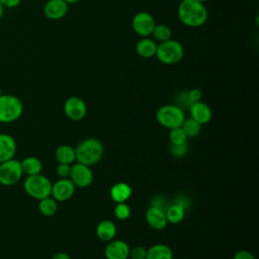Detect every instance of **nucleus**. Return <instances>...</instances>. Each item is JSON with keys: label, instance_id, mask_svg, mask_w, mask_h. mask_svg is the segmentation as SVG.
<instances>
[{"label": "nucleus", "instance_id": "34", "mask_svg": "<svg viewBox=\"0 0 259 259\" xmlns=\"http://www.w3.org/2000/svg\"><path fill=\"white\" fill-rule=\"evenodd\" d=\"M21 0H0V3L5 8H14L20 4Z\"/></svg>", "mask_w": 259, "mask_h": 259}, {"label": "nucleus", "instance_id": "31", "mask_svg": "<svg viewBox=\"0 0 259 259\" xmlns=\"http://www.w3.org/2000/svg\"><path fill=\"white\" fill-rule=\"evenodd\" d=\"M170 149H171L172 155H174L175 157H182L187 152V143L183 144V145H179V146L170 145Z\"/></svg>", "mask_w": 259, "mask_h": 259}, {"label": "nucleus", "instance_id": "19", "mask_svg": "<svg viewBox=\"0 0 259 259\" xmlns=\"http://www.w3.org/2000/svg\"><path fill=\"white\" fill-rule=\"evenodd\" d=\"M96 235L103 242H109L116 235V226L109 220L101 221L96 227Z\"/></svg>", "mask_w": 259, "mask_h": 259}, {"label": "nucleus", "instance_id": "2", "mask_svg": "<svg viewBox=\"0 0 259 259\" xmlns=\"http://www.w3.org/2000/svg\"><path fill=\"white\" fill-rule=\"evenodd\" d=\"M75 155L78 163L92 166L101 160L103 155V145L97 139H85L76 147Z\"/></svg>", "mask_w": 259, "mask_h": 259}, {"label": "nucleus", "instance_id": "25", "mask_svg": "<svg viewBox=\"0 0 259 259\" xmlns=\"http://www.w3.org/2000/svg\"><path fill=\"white\" fill-rule=\"evenodd\" d=\"M152 35L155 40L162 42V41H166L171 38L172 30L166 24H156L154 27V30L152 32Z\"/></svg>", "mask_w": 259, "mask_h": 259}, {"label": "nucleus", "instance_id": "23", "mask_svg": "<svg viewBox=\"0 0 259 259\" xmlns=\"http://www.w3.org/2000/svg\"><path fill=\"white\" fill-rule=\"evenodd\" d=\"M167 222L170 224H179L185 217V208L180 203H174L168 206L165 210Z\"/></svg>", "mask_w": 259, "mask_h": 259}, {"label": "nucleus", "instance_id": "10", "mask_svg": "<svg viewBox=\"0 0 259 259\" xmlns=\"http://www.w3.org/2000/svg\"><path fill=\"white\" fill-rule=\"evenodd\" d=\"M64 111L69 119L78 121L85 117L87 112V106L84 100L80 97L71 96L65 101Z\"/></svg>", "mask_w": 259, "mask_h": 259}, {"label": "nucleus", "instance_id": "21", "mask_svg": "<svg viewBox=\"0 0 259 259\" xmlns=\"http://www.w3.org/2000/svg\"><path fill=\"white\" fill-rule=\"evenodd\" d=\"M20 164H21V169L23 174H26L27 176L41 173L42 163L36 157H33V156L25 157L20 161Z\"/></svg>", "mask_w": 259, "mask_h": 259}, {"label": "nucleus", "instance_id": "14", "mask_svg": "<svg viewBox=\"0 0 259 259\" xmlns=\"http://www.w3.org/2000/svg\"><path fill=\"white\" fill-rule=\"evenodd\" d=\"M189 111L190 117L201 125L209 122L212 117V111L210 107L200 100L191 103L189 105Z\"/></svg>", "mask_w": 259, "mask_h": 259}, {"label": "nucleus", "instance_id": "27", "mask_svg": "<svg viewBox=\"0 0 259 259\" xmlns=\"http://www.w3.org/2000/svg\"><path fill=\"white\" fill-rule=\"evenodd\" d=\"M169 139H170L171 145H174V146H179L187 143V136L181 126L170 130Z\"/></svg>", "mask_w": 259, "mask_h": 259}, {"label": "nucleus", "instance_id": "20", "mask_svg": "<svg viewBox=\"0 0 259 259\" xmlns=\"http://www.w3.org/2000/svg\"><path fill=\"white\" fill-rule=\"evenodd\" d=\"M146 259H173V252L165 244H155L147 250Z\"/></svg>", "mask_w": 259, "mask_h": 259}, {"label": "nucleus", "instance_id": "30", "mask_svg": "<svg viewBox=\"0 0 259 259\" xmlns=\"http://www.w3.org/2000/svg\"><path fill=\"white\" fill-rule=\"evenodd\" d=\"M71 166L70 164H62L59 163L57 166V174L61 177V178H68L70 176V172H71Z\"/></svg>", "mask_w": 259, "mask_h": 259}, {"label": "nucleus", "instance_id": "11", "mask_svg": "<svg viewBox=\"0 0 259 259\" xmlns=\"http://www.w3.org/2000/svg\"><path fill=\"white\" fill-rule=\"evenodd\" d=\"M75 187L70 178H61L52 184L51 196L57 201H66L73 196Z\"/></svg>", "mask_w": 259, "mask_h": 259}, {"label": "nucleus", "instance_id": "1", "mask_svg": "<svg viewBox=\"0 0 259 259\" xmlns=\"http://www.w3.org/2000/svg\"><path fill=\"white\" fill-rule=\"evenodd\" d=\"M180 21L189 27H199L207 19V10L203 3L197 0H182L178 7Z\"/></svg>", "mask_w": 259, "mask_h": 259}, {"label": "nucleus", "instance_id": "29", "mask_svg": "<svg viewBox=\"0 0 259 259\" xmlns=\"http://www.w3.org/2000/svg\"><path fill=\"white\" fill-rule=\"evenodd\" d=\"M147 249L143 246H136L132 250H130V257L132 259H146Z\"/></svg>", "mask_w": 259, "mask_h": 259}, {"label": "nucleus", "instance_id": "8", "mask_svg": "<svg viewBox=\"0 0 259 259\" xmlns=\"http://www.w3.org/2000/svg\"><path fill=\"white\" fill-rule=\"evenodd\" d=\"M155 25L156 21L154 17L146 11H140L136 13L132 20L134 31L142 37H148L149 35H152Z\"/></svg>", "mask_w": 259, "mask_h": 259}, {"label": "nucleus", "instance_id": "32", "mask_svg": "<svg viewBox=\"0 0 259 259\" xmlns=\"http://www.w3.org/2000/svg\"><path fill=\"white\" fill-rule=\"evenodd\" d=\"M186 94H187V98H188V100H189L190 104H191V103H193V102L199 101V100L201 99V96H202L201 91H200L199 89H197V88H193V89H191L190 91L186 92Z\"/></svg>", "mask_w": 259, "mask_h": 259}, {"label": "nucleus", "instance_id": "22", "mask_svg": "<svg viewBox=\"0 0 259 259\" xmlns=\"http://www.w3.org/2000/svg\"><path fill=\"white\" fill-rule=\"evenodd\" d=\"M55 157L58 163L72 165L76 161L75 149L69 145H61L56 149Z\"/></svg>", "mask_w": 259, "mask_h": 259}, {"label": "nucleus", "instance_id": "7", "mask_svg": "<svg viewBox=\"0 0 259 259\" xmlns=\"http://www.w3.org/2000/svg\"><path fill=\"white\" fill-rule=\"evenodd\" d=\"M23 175L20 161L12 158L0 163V184L12 186L19 182Z\"/></svg>", "mask_w": 259, "mask_h": 259}, {"label": "nucleus", "instance_id": "24", "mask_svg": "<svg viewBox=\"0 0 259 259\" xmlns=\"http://www.w3.org/2000/svg\"><path fill=\"white\" fill-rule=\"evenodd\" d=\"M38 209L45 217H53L58 210V201L52 196L38 200Z\"/></svg>", "mask_w": 259, "mask_h": 259}, {"label": "nucleus", "instance_id": "33", "mask_svg": "<svg viewBox=\"0 0 259 259\" xmlns=\"http://www.w3.org/2000/svg\"><path fill=\"white\" fill-rule=\"evenodd\" d=\"M233 259H256V258L251 252L246 250H240L235 253Z\"/></svg>", "mask_w": 259, "mask_h": 259}, {"label": "nucleus", "instance_id": "6", "mask_svg": "<svg viewBox=\"0 0 259 259\" xmlns=\"http://www.w3.org/2000/svg\"><path fill=\"white\" fill-rule=\"evenodd\" d=\"M156 118L162 126L172 130L182 125L185 119V114L182 108L178 105L166 104L157 110Z\"/></svg>", "mask_w": 259, "mask_h": 259}, {"label": "nucleus", "instance_id": "15", "mask_svg": "<svg viewBox=\"0 0 259 259\" xmlns=\"http://www.w3.org/2000/svg\"><path fill=\"white\" fill-rule=\"evenodd\" d=\"M68 12V4L64 0H49L44 6L45 16L49 19L58 20Z\"/></svg>", "mask_w": 259, "mask_h": 259}, {"label": "nucleus", "instance_id": "28", "mask_svg": "<svg viewBox=\"0 0 259 259\" xmlns=\"http://www.w3.org/2000/svg\"><path fill=\"white\" fill-rule=\"evenodd\" d=\"M113 212H114V215L117 220L124 221V220L130 218L131 208L125 202H119V203H116V205L113 209Z\"/></svg>", "mask_w": 259, "mask_h": 259}, {"label": "nucleus", "instance_id": "36", "mask_svg": "<svg viewBox=\"0 0 259 259\" xmlns=\"http://www.w3.org/2000/svg\"><path fill=\"white\" fill-rule=\"evenodd\" d=\"M67 4H74V3H77V2H79L80 0H64Z\"/></svg>", "mask_w": 259, "mask_h": 259}, {"label": "nucleus", "instance_id": "18", "mask_svg": "<svg viewBox=\"0 0 259 259\" xmlns=\"http://www.w3.org/2000/svg\"><path fill=\"white\" fill-rule=\"evenodd\" d=\"M157 42L149 37L141 38L136 45V52L138 55L145 59H150L156 55Z\"/></svg>", "mask_w": 259, "mask_h": 259}, {"label": "nucleus", "instance_id": "26", "mask_svg": "<svg viewBox=\"0 0 259 259\" xmlns=\"http://www.w3.org/2000/svg\"><path fill=\"white\" fill-rule=\"evenodd\" d=\"M181 127L185 132L187 138H193V137L198 136V134L200 133L201 124H199L197 121H195L191 117H188V118L185 117Z\"/></svg>", "mask_w": 259, "mask_h": 259}, {"label": "nucleus", "instance_id": "9", "mask_svg": "<svg viewBox=\"0 0 259 259\" xmlns=\"http://www.w3.org/2000/svg\"><path fill=\"white\" fill-rule=\"evenodd\" d=\"M70 180L77 187H87L93 181V173L89 166L81 163H75L71 166V172L69 176Z\"/></svg>", "mask_w": 259, "mask_h": 259}, {"label": "nucleus", "instance_id": "4", "mask_svg": "<svg viewBox=\"0 0 259 259\" xmlns=\"http://www.w3.org/2000/svg\"><path fill=\"white\" fill-rule=\"evenodd\" d=\"M23 112L21 100L11 94L0 96V122L10 123L17 120Z\"/></svg>", "mask_w": 259, "mask_h": 259}, {"label": "nucleus", "instance_id": "39", "mask_svg": "<svg viewBox=\"0 0 259 259\" xmlns=\"http://www.w3.org/2000/svg\"><path fill=\"white\" fill-rule=\"evenodd\" d=\"M2 95V91H1V88H0V96Z\"/></svg>", "mask_w": 259, "mask_h": 259}, {"label": "nucleus", "instance_id": "38", "mask_svg": "<svg viewBox=\"0 0 259 259\" xmlns=\"http://www.w3.org/2000/svg\"><path fill=\"white\" fill-rule=\"evenodd\" d=\"M197 1H199V2H201V3H204V2L207 1V0H197Z\"/></svg>", "mask_w": 259, "mask_h": 259}, {"label": "nucleus", "instance_id": "35", "mask_svg": "<svg viewBox=\"0 0 259 259\" xmlns=\"http://www.w3.org/2000/svg\"><path fill=\"white\" fill-rule=\"evenodd\" d=\"M52 259H72V258L65 252H57L53 255Z\"/></svg>", "mask_w": 259, "mask_h": 259}, {"label": "nucleus", "instance_id": "12", "mask_svg": "<svg viewBox=\"0 0 259 259\" xmlns=\"http://www.w3.org/2000/svg\"><path fill=\"white\" fill-rule=\"evenodd\" d=\"M130 246L122 240H111L104 249L106 259H127L130 257Z\"/></svg>", "mask_w": 259, "mask_h": 259}, {"label": "nucleus", "instance_id": "3", "mask_svg": "<svg viewBox=\"0 0 259 259\" xmlns=\"http://www.w3.org/2000/svg\"><path fill=\"white\" fill-rule=\"evenodd\" d=\"M52 184L53 183L47 176L39 173L36 175L27 176L24 180L23 188L30 197L40 200L51 196Z\"/></svg>", "mask_w": 259, "mask_h": 259}, {"label": "nucleus", "instance_id": "16", "mask_svg": "<svg viewBox=\"0 0 259 259\" xmlns=\"http://www.w3.org/2000/svg\"><path fill=\"white\" fill-rule=\"evenodd\" d=\"M16 153V142L8 134L0 133V163L14 158Z\"/></svg>", "mask_w": 259, "mask_h": 259}, {"label": "nucleus", "instance_id": "13", "mask_svg": "<svg viewBox=\"0 0 259 259\" xmlns=\"http://www.w3.org/2000/svg\"><path fill=\"white\" fill-rule=\"evenodd\" d=\"M146 221L148 225L157 231H162L166 228L168 222L165 214V209L158 206H150L146 211Z\"/></svg>", "mask_w": 259, "mask_h": 259}, {"label": "nucleus", "instance_id": "17", "mask_svg": "<svg viewBox=\"0 0 259 259\" xmlns=\"http://www.w3.org/2000/svg\"><path fill=\"white\" fill-rule=\"evenodd\" d=\"M132 187L125 182H117L110 188V197L116 203L125 202L132 195Z\"/></svg>", "mask_w": 259, "mask_h": 259}, {"label": "nucleus", "instance_id": "37", "mask_svg": "<svg viewBox=\"0 0 259 259\" xmlns=\"http://www.w3.org/2000/svg\"><path fill=\"white\" fill-rule=\"evenodd\" d=\"M3 13H4V7H3V6L1 5V3H0V19L2 18Z\"/></svg>", "mask_w": 259, "mask_h": 259}, {"label": "nucleus", "instance_id": "5", "mask_svg": "<svg viewBox=\"0 0 259 259\" xmlns=\"http://www.w3.org/2000/svg\"><path fill=\"white\" fill-rule=\"evenodd\" d=\"M155 56L161 63L165 65H173L182 60L184 56V49L178 40L170 38L157 46Z\"/></svg>", "mask_w": 259, "mask_h": 259}]
</instances>
